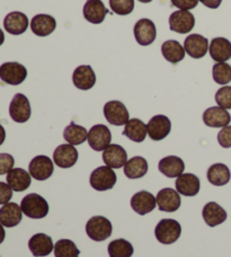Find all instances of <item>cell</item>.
I'll use <instances>...</instances> for the list:
<instances>
[{"mask_svg": "<svg viewBox=\"0 0 231 257\" xmlns=\"http://www.w3.org/2000/svg\"><path fill=\"white\" fill-rule=\"evenodd\" d=\"M21 208L23 213L31 219H43L49 213V204L42 197L35 193L27 194L22 200Z\"/></svg>", "mask_w": 231, "mask_h": 257, "instance_id": "1", "label": "cell"}, {"mask_svg": "<svg viewBox=\"0 0 231 257\" xmlns=\"http://www.w3.org/2000/svg\"><path fill=\"white\" fill-rule=\"evenodd\" d=\"M181 224L174 219H163L155 229L157 240L164 245H170L176 242L181 237Z\"/></svg>", "mask_w": 231, "mask_h": 257, "instance_id": "2", "label": "cell"}, {"mask_svg": "<svg viewBox=\"0 0 231 257\" xmlns=\"http://www.w3.org/2000/svg\"><path fill=\"white\" fill-rule=\"evenodd\" d=\"M112 223L109 220L101 215H96L89 219L86 224V232L90 239L95 241H103L112 235Z\"/></svg>", "mask_w": 231, "mask_h": 257, "instance_id": "3", "label": "cell"}, {"mask_svg": "<svg viewBox=\"0 0 231 257\" xmlns=\"http://www.w3.org/2000/svg\"><path fill=\"white\" fill-rule=\"evenodd\" d=\"M89 182L92 189L96 191L112 190L117 184V174L108 166H100L91 173Z\"/></svg>", "mask_w": 231, "mask_h": 257, "instance_id": "4", "label": "cell"}, {"mask_svg": "<svg viewBox=\"0 0 231 257\" xmlns=\"http://www.w3.org/2000/svg\"><path fill=\"white\" fill-rule=\"evenodd\" d=\"M27 70L18 62H5L0 66V79L8 85H21L26 79Z\"/></svg>", "mask_w": 231, "mask_h": 257, "instance_id": "5", "label": "cell"}, {"mask_svg": "<svg viewBox=\"0 0 231 257\" xmlns=\"http://www.w3.org/2000/svg\"><path fill=\"white\" fill-rule=\"evenodd\" d=\"M31 104L25 95L16 94L9 105V115L17 123H25L31 117Z\"/></svg>", "mask_w": 231, "mask_h": 257, "instance_id": "6", "label": "cell"}, {"mask_svg": "<svg viewBox=\"0 0 231 257\" xmlns=\"http://www.w3.org/2000/svg\"><path fill=\"white\" fill-rule=\"evenodd\" d=\"M104 115L108 123L117 126L126 125L129 121V112L122 102L110 100L104 106Z\"/></svg>", "mask_w": 231, "mask_h": 257, "instance_id": "7", "label": "cell"}, {"mask_svg": "<svg viewBox=\"0 0 231 257\" xmlns=\"http://www.w3.org/2000/svg\"><path fill=\"white\" fill-rule=\"evenodd\" d=\"M112 135L109 128L104 124H97L92 126L88 132V145L92 150L104 151L110 145Z\"/></svg>", "mask_w": 231, "mask_h": 257, "instance_id": "8", "label": "cell"}, {"mask_svg": "<svg viewBox=\"0 0 231 257\" xmlns=\"http://www.w3.org/2000/svg\"><path fill=\"white\" fill-rule=\"evenodd\" d=\"M195 25V17L188 11L174 12L169 17V29L179 34H187Z\"/></svg>", "mask_w": 231, "mask_h": 257, "instance_id": "9", "label": "cell"}, {"mask_svg": "<svg viewBox=\"0 0 231 257\" xmlns=\"http://www.w3.org/2000/svg\"><path fill=\"white\" fill-rule=\"evenodd\" d=\"M29 171L31 176L38 181H45L52 176L53 162L46 156H36L31 160Z\"/></svg>", "mask_w": 231, "mask_h": 257, "instance_id": "10", "label": "cell"}, {"mask_svg": "<svg viewBox=\"0 0 231 257\" xmlns=\"http://www.w3.org/2000/svg\"><path fill=\"white\" fill-rule=\"evenodd\" d=\"M172 130V122L165 115H156L147 124V131L154 141L164 140Z\"/></svg>", "mask_w": 231, "mask_h": 257, "instance_id": "11", "label": "cell"}, {"mask_svg": "<svg viewBox=\"0 0 231 257\" xmlns=\"http://www.w3.org/2000/svg\"><path fill=\"white\" fill-rule=\"evenodd\" d=\"M133 32H135L137 42L142 47H147V45H150L155 42L157 36L156 26L154 22L148 20V18H142V20L138 21Z\"/></svg>", "mask_w": 231, "mask_h": 257, "instance_id": "12", "label": "cell"}, {"mask_svg": "<svg viewBox=\"0 0 231 257\" xmlns=\"http://www.w3.org/2000/svg\"><path fill=\"white\" fill-rule=\"evenodd\" d=\"M184 49L189 57L201 59L205 56L207 50H209V41L200 34L188 35L185 39Z\"/></svg>", "mask_w": 231, "mask_h": 257, "instance_id": "13", "label": "cell"}, {"mask_svg": "<svg viewBox=\"0 0 231 257\" xmlns=\"http://www.w3.org/2000/svg\"><path fill=\"white\" fill-rule=\"evenodd\" d=\"M158 208L163 212H175L181 206V196L179 193L173 189H163L159 191L156 197Z\"/></svg>", "mask_w": 231, "mask_h": 257, "instance_id": "14", "label": "cell"}, {"mask_svg": "<svg viewBox=\"0 0 231 257\" xmlns=\"http://www.w3.org/2000/svg\"><path fill=\"white\" fill-rule=\"evenodd\" d=\"M78 151L72 145L59 146L53 153V162L60 168H70L77 163Z\"/></svg>", "mask_w": 231, "mask_h": 257, "instance_id": "15", "label": "cell"}, {"mask_svg": "<svg viewBox=\"0 0 231 257\" xmlns=\"http://www.w3.org/2000/svg\"><path fill=\"white\" fill-rule=\"evenodd\" d=\"M203 122L210 127H224L231 122V115L220 106L210 107L203 113Z\"/></svg>", "mask_w": 231, "mask_h": 257, "instance_id": "16", "label": "cell"}, {"mask_svg": "<svg viewBox=\"0 0 231 257\" xmlns=\"http://www.w3.org/2000/svg\"><path fill=\"white\" fill-rule=\"evenodd\" d=\"M4 27L9 34L21 35L25 33L29 27V18L21 12L9 13L4 20Z\"/></svg>", "mask_w": 231, "mask_h": 257, "instance_id": "17", "label": "cell"}, {"mask_svg": "<svg viewBox=\"0 0 231 257\" xmlns=\"http://www.w3.org/2000/svg\"><path fill=\"white\" fill-rule=\"evenodd\" d=\"M103 160L106 166L110 168H121L128 162L126 149L120 145H109L103 153Z\"/></svg>", "mask_w": 231, "mask_h": 257, "instance_id": "18", "label": "cell"}, {"mask_svg": "<svg viewBox=\"0 0 231 257\" xmlns=\"http://www.w3.org/2000/svg\"><path fill=\"white\" fill-rule=\"evenodd\" d=\"M29 248L35 257L48 256L53 250L52 238L45 233H35L29 241Z\"/></svg>", "mask_w": 231, "mask_h": 257, "instance_id": "19", "label": "cell"}, {"mask_svg": "<svg viewBox=\"0 0 231 257\" xmlns=\"http://www.w3.org/2000/svg\"><path fill=\"white\" fill-rule=\"evenodd\" d=\"M72 81L78 89L88 90L96 84V75L90 66H79L73 71Z\"/></svg>", "mask_w": 231, "mask_h": 257, "instance_id": "20", "label": "cell"}, {"mask_svg": "<svg viewBox=\"0 0 231 257\" xmlns=\"http://www.w3.org/2000/svg\"><path fill=\"white\" fill-rule=\"evenodd\" d=\"M55 27H57V22H55L54 17L50 15H45V14H40L36 15L31 21V30L35 35L44 38L52 34Z\"/></svg>", "mask_w": 231, "mask_h": 257, "instance_id": "21", "label": "cell"}, {"mask_svg": "<svg viewBox=\"0 0 231 257\" xmlns=\"http://www.w3.org/2000/svg\"><path fill=\"white\" fill-rule=\"evenodd\" d=\"M156 197L152 195L151 193L147 191L138 192L131 199L132 209L135 210V212L140 215L147 214L151 212V211H154L156 208Z\"/></svg>", "mask_w": 231, "mask_h": 257, "instance_id": "22", "label": "cell"}, {"mask_svg": "<svg viewBox=\"0 0 231 257\" xmlns=\"http://www.w3.org/2000/svg\"><path fill=\"white\" fill-rule=\"evenodd\" d=\"M82 13L87 22L91 24H100L105 20L107 9L101 0H87Z\"/></svg>", "mask_w": 231, "mask_h": 257, "instance_id": "23", "label": "cell"}, {"mask_svg": "<svg viewBox=\"0 0 231 257\" xmlns=\"http://www.w3.org/2000/svg\"><path fill=\"white\" fill-rule=\"evenodd\" d=\"M203 219L209 227H215L223 223L227 220V212L222 206L215 202H209L204 205L202 211Z\"/></svg>", "mask_w": 231, "mask_h": 257, "instance_id": "24", "label": "cell"}, {"mask_svg": "<svg viewBox=\"0 0 231 257\" xmlns=\"http://www.w3.org/2000/svg\"><path fill=\"white\" fill-rule=\"evenodd\" d=\"M176 190L179 194L185 196H195L200 192V178L194 174H182L177 177Z\"/></svg>", "mask_w": 231, "mask_h": 257, "instance_id": "25", "label": "cell"}, {"mask_svg": "<svg viewBox=\"0 0 231 257\" xmlns=\"http://www.w3.org/2000/svg\"><path fill=\"white\" fill-rule=\"evenodd\" d=\"M23 211L17 203H6L0 209V223L4 227L13 228L22 221Z\"/></svg>", "mask_w": 231, "mask_h": 257, "instance_id": "26", "label": "cell"}, {"mask_svg": "<svg viewBox=\"0 0 231 257\" xmlns=\"http://www.w3.org/2000/svg\"><path fill=\"white\" fill-rule=\"evenodd\" d=\"M210 56L215 62H225L231 59V43L224 38H215L209 47Z\"/></svg>", "mask_w": 231, "mask_h": 257, "instance_id": "27", "label": "cell"}, {"mask_svg": "<svg viewBox=\"0 0 231 257\" xmlns=\"http://www.w3.org/2000/svg\"><path fill=\"white\" fill-rule=\"evenodd\" d=\"M159 172L169 178L178 177L184 173L185 164L183 160L176 156H168L163 158L158 165Z\"/></svg>", "mask_w": 231, "mask_h": 257, "instance_id": "28", "label": "cell"}, {"mask_svg": "<svg viewBox=\"0 0 231 257\" xmlns=\"http://www.w3.org/2000/svg\"><path fill=\"white\" fill-rule=\"evenodd\" d=\"M31 174L23 168H13L7 174V184L13 191L23 192L27 190L31 185Z\"/></svg>", "mask_w": 231, "mask_h": 257, "instance_id": "29", "label": "cell"}, {"mask_svg": "<svg viewBox=\"0 0 231 257\" xmlns=\"http://www.w3.org/2000/svg\"><path fill=\"white\" fill-rule=\"evenodd\" d=\"M206 176L212 185L223 186L229 183L231 173L224 164H214L209 168Z\"/></svg>", "mask_w": 231, "mask_h": 257, "instance_id": "30", "label": "cell"}, {"mask_svg": "<svg viewBox=\"0 0 231 257\" xmlns=\"http://www.w3.org/2000/svg\"><path fill=\"white\" fill-rule=\"evenodd\" d=\"M148 172V163L147 160L137 156L130 160H128L127 164L124 165V174L130 180H136V178H141L147 174Z\"/></svg>", "mask_w": 231, "mask_h": 257, "instance_id": "31", "label": "cell"}, {"mask_svg": "<svg viewBox=\"0 0 231 257\" xmlns=\"http://www.w3.org/2000/svg\"><path fill=\"white\" fill-rule=\"evenodd\" d=\"M161 53H163L164 58L168 62L176 64L181 62L185 58V49L182 47L179 42L174 40L166 41V42L161 45Z\"/></svg>", "mask_w": 231, "mask_h": 257, "instance_id": "32", "label": "cell"}, {"mask_svg": "<svg viewBox=\"0 0 231 257\" xmlns=\"http://www.w3.org/2000/svg\"><path fill=\"white\" fill-rule=\"evenodd\" d=\"M147 133V125L141 120H139V118L129 120L123 130V136L128 137L129 139L135 142L145 141Z\"/></svg>", "mask_w": 231, "mask_h": 257, "instance_id": "33", "label": "cell"}, {"mask_svg": "<svg viewBox=\"0 0 231 257\" xmlns=\"http://www.w3.org/2000/svg\"><path fill=\"white\" fill-rule=\"evenodd\" d=\"M63 138L68 144L72 146H78L84 144L88 138V132L81 125H78L76 123L71 122L63 131Z\"/></svg>", "mask_w": 231, "mask_h": 257, "instance_id": "34", "label": "cell"}, {"mask_svg": "<svg viewBox=\"0 0 231 257\" xmlns=\"http://www.w3.org/2000/svg\"><path fill=\"white\" fill-rule=\"evenodd\" d=\"M109 257H131L133 255V246L126 239H117L108 245Z\"/></svg>", "mask_w": 231, "mask_h": 257, "instance_id": "35", "label": "cell"}, {"mask_svg": "<svg viewBox=\"0 0 231 257\" xmlns=\"http://www.w3.org/2000/svg\"><path fill=\"white\" fill-rule=\"evenodd\" d=\"M80 251L70 239H60L54 245L55 257H79Z\"/></svg>", "mask_w": 231, "mask_h": 257, "instance_id": "36", "label": "cell"}, {"mask_svg": "<svg viewBox=\"0 0 231 257\" xmlns=\"http://www.w3.org/2000/svg\"><path fill=\"white\" fill-rule=\"evenodd\" d=\"M213 80L219 85H227L231 81V66L227 62H218L212 69Z\"/></svg>", "mask_w": 231, "mask_h": 257, "instance_id": "37", "label": "cell"}, {"mask_svg": "<svg viewBox=\"0 0 231 257\" xmlns=\"http://www.w3.org/2000/svg\"><path fill=\"white\" fill-rule=\"evenodd\" d=\"M109 7L113 13L126 16L135 9V0H109Z\"/></svg>", "mask_w": 231, "mask_h": 257, "instance_id": "38", "label": "cell"}, {"mask_svg": "<svg viewBox=\"0 0 231 257\" xmlns=\"http://www.w3.org/2000/svg\"><path fill=\"white\" fill-rule=\"evenodd\" d=\"M215 102L220 107L231 109V86H224L216 91Z\"/></svg>", "mask_w": 231, "mask_h": 257, "instance_id": "39", "label": "cell"}, {"mask_svg": "<svg viewBox=\"0 0 231 257\" xmlns=\"http://www.w3.org/2000/svg\"><path fill=\"white\" fill-rule=\"evenodd\" d=\"M15 164L14 157L9 154H0V175L8 174L12 171Z\"/></svg>", "mask_w": 231, "mask_h": 257, "instance_id": "40", "label": "cell"}, {"mask_svg": "<svg viewBox=\"0 0 231 257\" xmlns=\"http://www.w3.org/2000/svg\"><path fill=\"white\" fill-rule=\"evenodd\" d=\"M218 142L222 148H231V125L222 127L218 135Z\"/></svg>", "mask_w": 231, "mask_h": 257, "instance_id": "41", "label": "cell"}, {"mask_svg": "<svg viewBox=\"0 0 231 257\" xmlns=\"http://www.w3.org/2000/svg\"><path fill=\"white\" fill-rule=\"evenodd\" d=\"M13 197V189L8 184L0 182V204L8 203Z\"/></svg>", "mask_w": 231, "mask_h": 257, "instance_id": "42", "label": "cell"}, {"mask_svg": "<svg viewBox=\"0 0 231 257\" xmlns=\"http://www.w3.org/2000/svg\"><path fill=\"white\" fill-rule=\"evenodd\" d=\"M198 2L200 0H172V5L181 11H191L197 6Z\"/></svg>", "mask_w": 231, "mask_h": 257, "instance_id": "43", "label": "cell"}, {"mask_svg": "<svg viewBox=\"0 0 231 257\" xmlns=\"http://www.w3.org/2000/svg\"><path fill=\"white\" fill-rule=\"evenodd\" d=\"M200 2L207 8L216 9L219 8L221 3H222V0H200Z\"/></svg>", "mask_w": 231, "mask_h": 257, "instance_id": "44", "label": "cell"}, {"mask_svg": "<svg viewBox=\"0 0 231 257\" xmlns=\"http://www.w3.org/2000/svg\"><path fill=\"white\" fill-rule=\"evenodd\" d=\"M5 139H6V131H5L4 126L0 124V146L4 144Z\"/></svg>", "mask_w": 231, "mask_h": 257, "instance_id": "45", "label": "cell"}, {"mask_svg": "<svg viewBox=\"0 0 231 257\" xmlns=\"http://www.w3.org/2000/svg\"><path fill=\"white\" fill-rule=\"evenodd\" d=\"M5 237H6V232H5L4 226L0 223V244H2V242L5 240Z\"/></svg>", "mask_w": 231, "mask_h": 257, "instance_id": "46", "label": "cell"}, {"mask_svg": "<svg viewBox=\"0 0 231 257\" xmlns=\"http://www.w3.org/2000/svg\"><path fill=\"white\" fill-rule=\"evenodd\" d=\"M4 42H5V34H4L3 30L0 29V45H3Z\"/></svg>", "mask_w": 231, "mask_h": 257, "instance_id": "47", "label": "cell"}, {"mask_svg": "<svg viewBox=\"0 0 231 257\" xmlns=\"http://www.w3.org/2000/svg\"><path fill=\"white\" fill-rule=\"evenodd\" d=\"M140 3H143V4H148V3H151L152 0H139Z\"/></svg>", "mask_w": 231, "mask_h": 257, "instance_id": "48", "label": "cell"}]
</instances>
